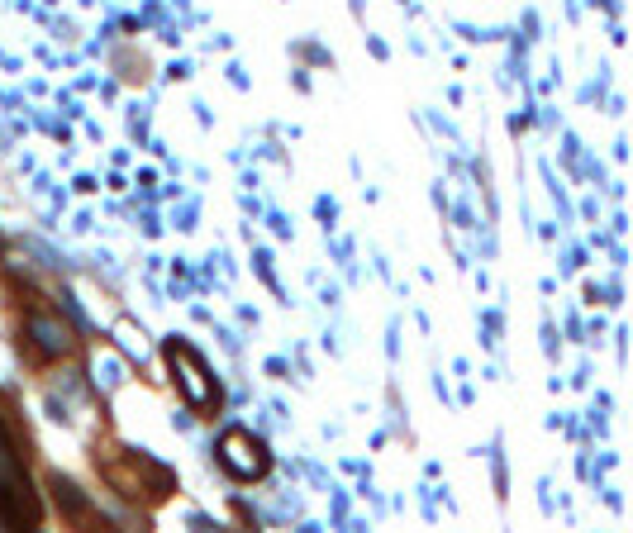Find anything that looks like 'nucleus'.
I'll return each mask as SVG.
<instances>
[{"instance_id": "1", "label": "nucleus", "mask_w": 633, "mask_h": 533, "mask_svg": "<svg viewBox=\"0 0 633 533\" xmlns=\"http://www.w3.org/2000/svg\"><path fill=\"white\" fill-rule=\"evenodd\" d=\"M105 481L114 491H124L129 500H162L167 491H172V472L167 466H158L153 457L143 453H120L105 462Z\"/></svg>"}, {"instance_id": "2", "label": "nucleus", "mask_w": 633, "mask_h": 533, "mask_svg": "<svg viewBox=\"0 0 633 533\" xmlns=\"http://www.w3.org/2000/svg\"><path fill=\"white\" fill-rule=\"evenodd\" d=\"M167 362H172L176 386H181V395H186L191 410H214V405H220V386H214L205 357H200L191 343H167Z\"/></svg>"}, {"instance_id": "3", "label": "nucleus", "mask_w": 633, "mask_h": 533, "mask_svg": "<svg viewBox=\"0 0 633 533\" xmlns=\"http://www.w3.org/2000/svg\"><path fill=\"white\" fill-rule=\"evenodd\" d=\"M220 462H224V472H233L239 481H258V476H267V466H272L267 447L243 429H229L220 438Z\"/></svg>"}, {"instance_id": "4", "label": "nucleus", "mask_w": 633, "mask_h": 533, "mask_svg": "<svg viewBox=\"0 0 633 533\" xmlns=\"http://www.w3.org/2000/svg\"><path fill=\"white\" fill-rule=\"evenodd\" d=\"M29 339L43 357H67L72 353V329H67L53 310H33L29 314Z\"/></svg>"}, {"instance_id": "5", "label": "nucleus", "mask_w": 633, "mask_h": 533, "mask_svg": "<svg viewBox=\"0 0 633 533\" xmlns=\"http://www.w3.org/2000/svg\"><path fill=\"white\" fill-rule=\"evenodd\" d=\"M53 491H58V510L67 514V519H77V524H81V519H91V505L81 500V491L72 486V481H62V476H58V481H53Z\"/></svg>"}, {"instance_id": "6", "label": "nucleus", "mask_w": 633, "mask_h": 533, "mask_svg": "<svg viewBox=\"0 0 633 533\" xmlns=\"http://www.w3.org/2000/svg\"><path fill=\"white\" fill-rule=\"evenodd\" d=\"M120 339H124L129 353H139V357H143V333H133V324H120Z\"/></svg>"}]
</instances>
